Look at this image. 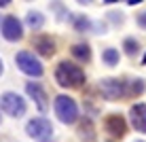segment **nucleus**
Here are the masks:
<instances>
[{
    "label": "nucleus",
    "mask_w": 146,
    "mask_h": 142,
    "mask_svg": "<svg viewBox=\"0 0 146 142\" xmlns=\"http://www.w3.org/2000/svg\"><path fill=\"white\" fill-rule=\"evenodd\" d=\"M104 127H106V131L117 140H121L125 134H127V123H125V119L121 115H108L106 121H104Z\"/></svg>",
    "instance_id": "nucleus-7"
},
{
    "label": "nucleus",
    "mask_w": 146,
    "mask_h": 142,
    "mask_svg": "<svg viewBox=\"0 0 146 142\" xmlns=\"http://www.w3.org/2000/svg\"><path fill=\"white\" fill-rule=\"evenodd\" d=\"M15 64H17V68L21 70L23 74H28V77H40V74H42V64L30 51H19L15 55Z\"/></svg>",
    "instance_id": "nucleus-5"
},
{
    "label": "nucleus",
    "mask_w": 146,
    "mask_h": 142,
    "mask_svg": "<svg viewBox=\"0 0 146 142\" xmlns=\"http://www.w3.org/2000/svg\"><path fill=\"white\" fill-rule=\"evenodd\" d=\"M26 23L32 30H40L42 28V23H44V17H42V13H38V11H30L26 15Z\"/></svg>",
    "instance_id": "nucleus-13"
},
{
    "label": "nucleus",
    "mask_w": 146,
    "mask_h": 142,
    "mask_svg": "<svg viewBox=\"0 0 146 142\" xmlns=\"http://www.w3.org/2000/svg\"><path fill=\"white\" fill-rule=\"evenodd\" d=\"M129 115H131V125L135 127V131L146 134V104H133Z\"/></svg>",
    "instance_id": "nucleus-10"
},
{
    "label": "nucleus",
    "mask_w": 146,
    "mask_h": 142,
    "mask_svg": "<svg viewBox=\"0 0 146 142\" xmlns=\"http://www.w3.org/2000/svg\"><path fill=\"white\" fill-rule=\"evenodd\" d=\"M55 115H57V119L62 121V123H74V121L78 119V106L74 102L72 98H68V95H57L55 98Z\"/></svg>",
    "instance_id": "nucleus-2"
},
{
    "label": "nucleus",
    "mask_w": 146,
    "mask_h": 142,
    "mask_svg": "<svg viewBox=\"0 0 146 142\" xmlns=\"http://www.w3.org/2000/svg\"><path fill=\"white\" fill-rule=\"evenodd\" d=\"M80 138L87 140V142H93L95 140V134H93V127H91V121H83L80 123Z\"/></svg>",
    "instance_id": "nucleus-15"
},
{
    "label": "nucleus",
    "mask_w": 146,
    "mask_h": 142,
    "mask_svg": "<svg viewBox=\"0 0 146 142\" xmlns=\"http://www.w3.org/2000/svg\"><path fill=\"white\" fill-rule=\"evenodd\" d=\"M138 26L142 28V30H146V11L138 15Z\"/></svg>",
    "instance_id": "nucleus-19"
},
{
    "label": "nucleus",
    "mask_w": 146,
    "mask_h": 142,
    "mask_svg": "<svg viewBox=\"0 0 146 142\" xmlns=\"http://www.w3.org/2000/svg\"><path fill=\"white\" fill-rule=\"evenodd\" d=\"M26 131H28L30 138H34V140H44V138H49V136L53 134V125H51V121L44 119V117H36V119L28 121Z\"/></svg>",
    "instance_id": "nucleus-6"
},
{
    "label": "nucleus",
    "mask_w": 146,
    "mask_h": 142,
    "mask_svg": "<svg viewBox=\"0 0 146 142\" xmlns=\"http://www.w3.org/2000/svg\"><path fill=\"white\" fill-rule=\"evenodd\" d=\"M100 91L106 100L114 102V100H123L127 95V85L121 79H102L100 81Z\"/></svg>",
    "instance_id": "nucleus-4"
},
{
    "label": "nucleus",
    "mask_w": 146,
    "mask_h": 142,
    "mask_svg": "<svg viewBox=\"0 0 146 142\" xmlns=\"http://www.w3.org/2000/svg\"><path fill=\"white\" fill-rule=\"evenodd\" d=\"M26 91H28V95L34 100V104L38 106V110L40 113H44V110L49 108V100H47V93L42 91V87H40L38 83H28L26 85Z\"/></svg>",
    "instance_id": "nucleus-9"
},
{
    "label": "nucleus",
    "mask_w": 146,
    "mask_h": 142,
    "mask_svg": "<svg viewBox=\"0 0 146 142\" xmlns=\"http://www.w3.org/2000/svg\"><path fill=\"white\" fill-rule=\"evenodd\" d=\"M9 2H11V0H0V7H7Z\"/></svg>",
    "instance_id": "nucleus-21"
},
{
    "label": "nucleus",
    "mask_w": 146,
    "mask_h": 142,
    "mask_svg": "<svg viewBox=\"0 0 146 142\" xmlns=\"http://www.w3.org/2000/svg\"><path fill=\"white\" fill-rule=\"evenodd\" d=\"M144 79H133L131 83H129V87H127V95H140L144 91Z\"/></svg>",
    "instance_id": "nucleus-16"
},
{
    "label": "nucleus",
    "mask_w": 146,
    "mask_h": 142,
    "mask_svg": "<svg viewBox=\"0 0 146 142\" xmlns=\"http://www.w3.org/2000/svg\"><path fill=\"white\" fill-rule=\"evenodd\" d=\"M32 47L36 49L40 55H44V57H51L55 53V40L51 36H36L32 40Z\"/></svg>",
    "instance_id": "nucleus-11"
},
{
    "label": "nucleus",
    "mask_w": 146,
    "mask_h": 142,
    "mask_svg": "<svg viewBox=\"0 0 146 142\" xmlns=\"http://www.w3.org/2000/svg\"><path fill=\"white\" fill-rule=\"evenodd\" d=\"M76 2H78V4H91L93 0H76Z\"/></svg>",
    "instance_id": "nucleus-20"
},
{
    "label": "nucleus",
    "mask_w": 146,
    "mask_h": 142,
    "mask_svg": "<svg viewBox=\"0 0 146 142\" xmlns=\"http://www.w3.org/2000/svg\"><path fill=\"white\" fill-rule=\"evenodd\" d=\"M138 142H144V140H138Z\"/></svg>",
    "instance_id": "nucleus-23"
},
{
    "label": "nucleus",
    "mask_w": 146,
    "mask_h": 142,
    "mask_svg": "<svg viewBox=\"0 0 146 142\" xmlns=\"http://www.w3.org/2000/svg\"><path fill=\"white\" fill-rule=\"evenodd\" d=\"M102 59H104V64H108V66H117L119 59H121V55H119L117 49L108 47V49H104V51H102Z\"/></svg>",
    "instance_id": "nucleus-14"
},
{
    "label": "nucleus",
    "mask_w": 146,
    "mask_h": 142,
    "mask_svg": "<svg viewBox=\"0 0 146 142\" xmlns=\"http://www.w3.org/2000/svg\"><path fill=\"white\" fill-rule=\"evenodd\" d=\"M0 108L7 115L17 117V119L26 115V102H23V98L19 93H15V91H4V93L0 95Z\"/></svg>",
    "instance_id": "nucleus-3"
},
{
    "label": "nucleus",
    "mask_w": 146,
    "mask_h": 142,
    "mask_svg": "<svg viewBox=\"0 0 146 142\" xmlns=\"http://www.w3.org/2000/svg\"><path fill=\"white\" fill-rule=\"evenodd\" d=\"M55 81H57L59 87L74 89L85 83V72L72 62H59L55 68Z\"/></svg>",
    "instance_id": "nucleus-1"
},
{
    "label": "nucleus",
    "mask_w": 146,
    "mask_h": 142,
    "mask_svg": "<svg viewBox=\"0 0 146 142\" xmlns=\"http://www.w3.org/2000/svg\"><path fill=\"white\" fill-rule=\"evenodd\" d=\"M123 47H125V53L131 55V57L140 51V43H138L135 38H125V40H123Z\"/></svg>",
    "instance_id": "nucleus-17"
},
{
    "label": "nucleus",
    "mask_w": 146,
    "mask_h": 142,
    "mask_svg": "<svg viewBox=\"0 0 146 142\" xmlns=\"http://www.w3.org/2000/svg\"><path fill=\"white\" fill-rule=\"evenodd\" d=\"M70 51H72V55L78 59V62H89V59H91V47H89V45L78 43V45H74Z\"/></svg>",
    "instance_id": "nucleus-12"
},
{
    "label": "nucleus",
    "mask_w": 146,
    "mask_h": 142,
    "mask_svg": "<svg viewBox=\"0 0 146 142\" xmlns=\"http://www.w3.org/2000/svg\"><path fill=\"white\" fill-rule=\"evenodd\" d=\"M89 28H91V21H89L85 15H78V17H74V30H76V32H87Z\"/></svg>",
    "instance_id": "nucleus-18"
},
{
    "label": "nucleus",
    "mask_w": 146,
    "mask_h": 142,
    "mask_svg": "<svg viewBox=\"0 0 146 142\" xmlns=\"http://www.w3.org/2000/svg\"><path fill=\"white\" fill-rule=\"evenodd\" d=\"M2 36L7 40H19L23 36V28H21V21H19L17 17H13V15H9V17L2 19Z\"/></svg>",
    "instance_id": "nucleus-8"
},
{
    "label": "nucleus",
    "mask_w": 146,
    "mask_h": 142,
    "mask_svg": "<svg viewBox=\"0 0 146 142\" xmlns=\"http://www.w3.org/2000/svg\"><path fill=\"white\" fill-rule=\"evenodd\" d=\"M4 72V66H2V59H0V74Z\"/></svg>",
    "instance_id": "nucleus-22"
}]
</instances>
